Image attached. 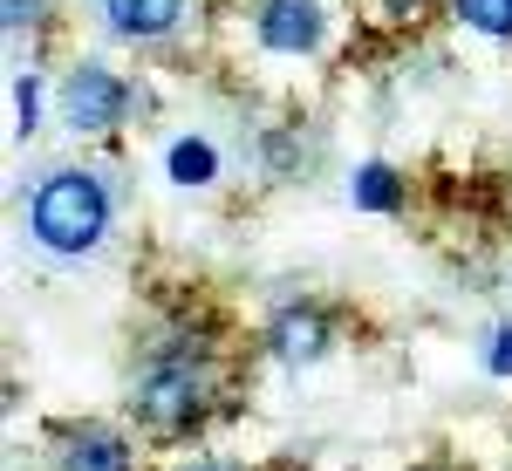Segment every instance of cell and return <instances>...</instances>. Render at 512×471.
<instances>
[{
	"mask_svg": "<svg viewBox=\"0 0 512 471\" xmlns=\"http://www.w3.org/2000/svg\"><path fill=\"white\" fill-rule=\"evenodd\" d=\"M130 410H137L151 431H192L198 410H205V369H192L185 355H158V362L137 376Z\"/></svg>",
	"mask_w": 512,
	"mask_h": 471,
	"instance_id": "2",
	"label": "cell"
},
{
	"mask_svg": "<svg viewBox=\"0 0 512 471\" xmlns=\"http://www.w3.org/2000/svg\"><path fill=\"white\" fill-rule=\"evenodd\" d=\"M267 349H274L287 369L315 362V355L328 349V314H321V308H287V314H274V328H267Z\"/></svg>",
	"mask_w": 512,
	"mask_h": 471,
	"instance_id": "5",
	"label": "cell"
},
{
	"mask_svg": "<svg viewBox=\"0 0 512 471\" xmlns=\"http://www.w3.org/2000/svg\"><path fill=\"white\" fill-rule=\"evenodd\" d=\"M253 28L274 55H308V48H321V7L315 0H260Z\"/></svg>",
	"mask_w": 512,
	"mask_h": 471,
	"instance_id": "4",
	"label": "cell"
},
{
	"mask_svg": "<svg viewBox=\"0 0 512 471\" xmlns=\"http://www.w3.org/2000/svg\"><path fill=\"white\" fill-rule=\"evenodd\" d=\"M28 226H35V239L48 253H62V260L103 246V233H110V192H103V178H89V171H55V178H41L35 198H28Z\"/></svg>",
	"mask_w": 512,
	"mask_h": 471,
	"instance_id": "1",
	"label": "cell"
},
{
	"mask_svg": "<svg viewBox=\"0 0 512 471\" xmlns=\"http://www.w3.org/2000/svg\"><path fill=\"white\" fill-rule=\"evenodd\" d=\"M349 192H355V205H362V212H396L403 185H396V171H390V164H362Z\"/></svg>",
	"mask_w": 512,
	"mask_h": 471,
	"instance_id": "9",
	"label": "cell"
},
{
	"mask_svg": "<svg viewBox=\"0 0 512 471\" xmlns=\"http://www.w3.org/2000/svg\"><path fill=\"white\" fill-rule=\"evenodd\" d=\"M369 7H376L383 21H417V14H424L431 0H369Z\"/></svg>",
	"mask_w": 512,
	"mask_h": 471,
	"instance_id": "13",
	"label": "cell"
},
{
	"mask_svg": "<svg viewBox=\"0 0 512 471\" xmlns=\"http://www.w3.org/2000/svg\"><path fill=\"white\" fill-rule=\"evenodd\" d=\"M458 21L478 28V35H512V0H451Z\"/></svg>",
	"mask_w": 512,
	"mask_h": 471,
	"instance_id": "10",
	"label": "cell"
},
{
	"mask_svg": "<svg viewBox=\"0 0 512 471\" xmlns=\"http://www.w3.org/2000/svg\"><path fill=\"white\" fill-rule=\"evenodd\" d=\"M14 110H21V117H14V130L28 137V130L41 123V82H35V76H21V82H14Z\"/></svg>",
	"mask_w": 512,
	"mask_h": 471,
	"instance_id": "11",
	"label": "cell"
},
{
	"mask_svg": "<svg viewBox=\"0 0 512 471\" xmlns=\"http://www.w3.org/2000/svg\"><path fill=\"white\" fill-rule=\"evenodd\" d=\"M62 471H130V451L110 431H76L62 444Z\"/></svg>",
	"mask_w": 512,
	"mask_h": 471,
	"instance_id": "7",
	"label": "cell"
},
{
	"mask_svg": "<svg viewBox=\"0 0 512 471\" xmlns=\"http://www.w3.org/2000/svg\"><path fill=\"white\" fill-rule=\"evenodd\" d=\"M485 362H492V376H512V328H492V349H485Z\"/></svg>",
	"mask_w": 512,
	"mask_h": 471,
	"instance_id": "12",
	"label": "cell"
},
{
	"mask_svg": "<svg viewBox=\"0 0 512 471\" xmlns=\"http://www.w3.org/2000/svg\"><path fill=\"white\" fill-rule=\"evenodd\" d=\"M164 171H171V185H212L219 178V151L205 137H178L171 157H164Z\"/></svg>",
	"mask_w": 512,
	"mask_h": 471,
	"instance_id": "8",
	"label": "cell"
},
{
	"mask_svg": "<svg viewBox=\"0 0 512 471\" xmlns=\"http://www.w3.org/2000/svg\"><path fill=\"white\" fill-rule=\"evenodd\" d=\"M35 14H41V0H7V7H0L7 28H21V21H35Z\"/></svg>",
	"mask_w": 512,
	"mask_h": 471,
	"instance_id": "14",
	"label": "cell"
},
{
	"mask_svg": "<svg viewBox=\"0 0 512 471\" xmlns=\"http://www.w3.org/2000/svg\"><path fill=\"white\" fill-rule=\"evenodd\" d=\"M62 117L76 123V130H117L130 117V89H123L110 69H96V62H82L62 76Z\"/></svg>",
	"mask_w": 512,
	"mask_h": 471,
	"instance_id": "3",
	"label": "cell"
},
{
	"mask_svg": "<svg viewBox=\"0 0 512 471\" xmlns=\"http://www.w3.org/2000/svg\"><path fill=\"white\" fill-rule=\"evenodd\" d=\"M178 14H185V0H103V21H110V35H123V41L171 35Z\"/></svg>",
	"mask_w": 512,
	"mask_h": 471,
	"instance_id": "6",
	"label": "cell"
}]
</instances>
